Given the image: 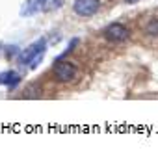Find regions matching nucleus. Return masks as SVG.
I'll list each match as a JSON object with an SVG mask.
<instances>
[{
  "label": "nucleus",
  "instance_id": "obj_1",
  "mask_svg": "<svg viewBox=\"0 0 158 156\" xmlns=\"http://www.w3.org/2000/svg\"><path fill=\"white\" fill-rule=\"evenodd\" d=\"M45 50H47V41L41 37V39H37V41H34L32 45H28L24 50H21V54H19V63L24 65V67L35 69V67L39 65V61L43 60Z\"/></svg>",
  "mask_w": 158,
  "mask_h": 156
},
{
  "label": "nucleus",
  "instance_id": "obj_2",
  "mask_svg": "<svg viewBox=\"0 0 158 156\" xmlns=\"http://www.w3.org/2000/svg\"><path fill=\"white\" fill-rule=\"evenodd\" d=\"M104 37L108 41H112V43H123V41H127L130 37V30L121 23H112V24L106 26Z\"/></svg>",
  "mask_w": 158,
  "mask_h": 156
},
{
  "label": "nucleus",
  "instance_id": "obj_3",
  "mask_svg": "<svg viewBox=\"0 0 158 156\" xmlns=\"http://www.w3.org/2000/svg\"><path fill=\"white\" fill-rule=\"evenodd\" d=\"M54 74H56V78L60 82H71V80L76 78L78 69L71 61H56L54 63Z\"/></svg>",
  "mask_w": 158,
  "mask_h": 156
},
{
  "label": "nucleus",
  "instance_id": "obj_4",
  "mask_svg": "<svg viewBox=\"0 0 158 156\" xmlns=\"http://www.w3.org/2000/svg\"><path fill=\"white\" fill-rule=\"evenodd\" d=\"M101 8V0H74L73 2V10L76 15L80 17H91L99 11Z\"/></svg>",
  "mask_w": 158,
  "mask_h": 156
},
{
  "label": "nucleus",
  "instance_id": "obj_5",
  "mask_svg": "<svg viewBox=\"0 0 158 156\" xmlns=\"http://www.w3.org/2000/svg\"><path fill=\"white\" fill-rule=\"evenodd\" d=\"M50 0H26L21 8V15L23 17H30V15H35L39 11H45V10H50Z\"/></svg>",
  "mask_w": 158,
  "mask_h": 156
},
{
  "label": "nucleus",
  "instance_id": "obj_6",
  "mask_svg": "<svg viewBox=\"0 0 158 156\" xmlns=\"http://www.w3.org/2000/svg\"><path fill=\"white\" fill-rule=\"evenodd\" d=\"M19 82H21V76H19L15 71L0 72V84H2V86H8L10 89H13V88H17Z\"/></svg>",
  "mask_w": 158,
  "mask_h": 156
},
{
  "label": "nucleus",
  "instance_id": "obj_7",
  "mask_svg": "<svg viewBox=\"0 0 158 156\" xmlns=\"http://www.w3.org/2000/svg\"><path fill=\"white\" fill-rule=\"evenodd\" d=\"M147 34L158 35V21H151V23L147 24Z\"/></svg>",
  "mask_w": 158,
  "mask_h": 156
}]
</instances>
